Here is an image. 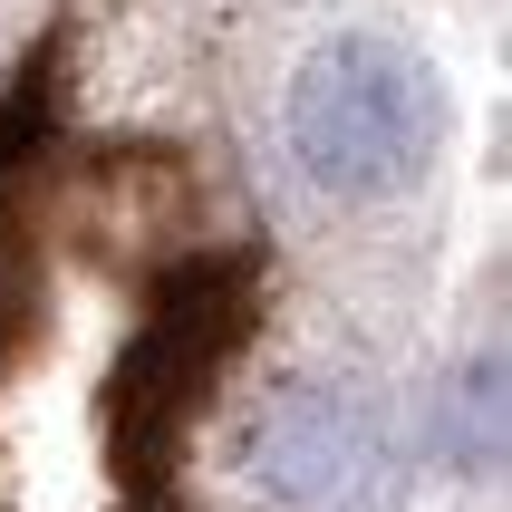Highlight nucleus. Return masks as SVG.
Returning a JSON list of instances; mask_svg holds the SVG:
<instances>
[{
  "label": "nucleus",
  "mask_w": 512,
  "mask_h": 512,
  "mask_svg": "<svg viewBox=\"0 0 512 512\" xmlns=\"http://www.w3.org/2000/svg\"><path fill=\"white\" fill-rule=\"evenodd\" d=\"M435 136H445V87L416 49L377 39V29H339L300 58L290 78V155L310 165L319 194L377 203L406 194L426 174Z\"/></svg>",
  "instance_id": "1"
},
{
  "label": "nucleus",
  "mask_w": 512,
  "mask_h": 512,
  "mask_svg": "<svg viewBox=\"0 0 512 512\" xmlns=\"http://www.w3.org/2000/svg\"><path fill=\"white\" fill-rule=\"evenodd\" d=\"M252 484L271 503H300V512H358L387 474V435L358 397H329V387H290V397L261 406L252 445Z\"/></svg>",
  "instance_id": "2"
}]
</instances>
